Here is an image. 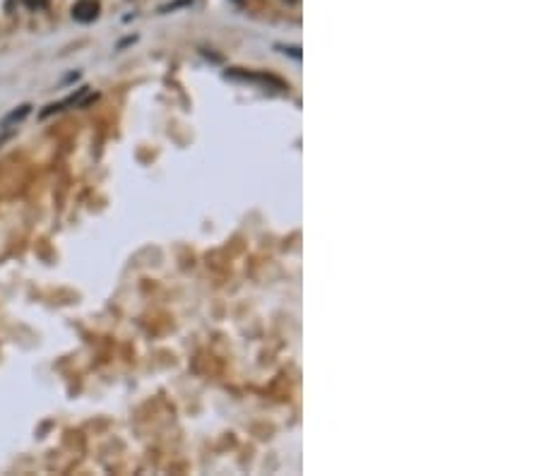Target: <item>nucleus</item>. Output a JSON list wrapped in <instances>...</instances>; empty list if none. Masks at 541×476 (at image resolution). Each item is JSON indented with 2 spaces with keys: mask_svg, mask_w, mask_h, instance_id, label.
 Returning <instances> with one entry per match:
<instances>
[{
  "mask_svg": "<svg viewBox=\"0 0 541 476\" xmlns=\"http://www.w3.org/2000/svg\"><path fill=\"white\" fill-rule=\"evenodd\" d=\"M99 10H101V5L97 0H77V3L72 5V18L77 22H82V25H89V22H94L99 18Z\"/></svg>",
  "mask_w": 541,
  "mask_h": 476,
  "instance_id": "f257e3e1",
  "label": "nucleus"
},
{
  "mask_svg": "<svg viewBox=\"0 0 541 476\" xmlns=\"http://www.w3.org/2000/svg\"><path fill=\"white\" fill-rule=\"evenodd\" d=\"M25 5L29 10H44L48 5V0H25Z\"/></svg>",
  "mask_w": 541,
  "mask_h": 476,
  "instance_id": "7ed1b4c3",
  "label": "nucleus"
},
{
  "mask_svg": "<svg viewBox=\"0 0 541 476\" xmlns=\"http://www.w3.org/2000/svg\"><path fill=\"white\" fill-rule=\"evenodd\" d=\"M29 109L32 106L29 104H25V106H20V111H13V114L8 116V118L3 121V125H10V123H20L22 118H25L27 114H29Z\"/></svg>",
  "mask_w": 541,
  "mask_h": 476,
  "instance_id": "f03ea898",
  "label": "nucleus"
}]
</instances>
